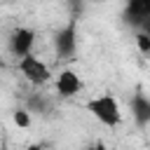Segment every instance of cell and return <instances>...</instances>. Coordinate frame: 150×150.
<instances>
[{"instance_id": "obj_1", "label": "cell", "mask_w": 150, "mask_h": 150, "mask_svg": "<svg viewBox=\"0 0 150 150\" xmlns=\"http://www.w3.org/2000/svg\"><path fill=\"white\" fill-rule=\"evenodd\" d=\"M87 110L105 127H117L122 122V110H120V103L112 94H101V96L89 98Z\"/></svg>"}, {"instance_id": "obj_2", "label": "cell", "mask_w": 150, "mask_h": 150, "mask_svg": "<svg viewBox=\"0 0 150 150\" xmlns=\"http://www.w3.org/2000/svg\"><path fill=\"white\" fill-rule=\"evenodd\" d=\"M19 70H21V75H23L30 84H35V87H42V84H47V82L52 80V73H49L47 63H45L40 56H35V54L21 56V59H19Z\"/></svg>"}, {"instance_id": "obj_3", "label": "cell", "mask_w": 150, "mask_h": 150, "mask_svg": "<svg viewBox=\"0 0 150 150\" xmlns=\"http://www.w3.org/2000/svg\"><path fill=\"white\" fill-rule=\"evenodd\" d=\"M33 45H35V30L33 28H16L9 35V52L21 59L26 54H33Z\"/></svg>"}, {"instance_id": "obj_4", "label": "cell", "mask_w": 150, "mask_h": 150, "mask_svg": "<svg viewBox=\"0 0 150 150\" xmlns=\"http://www.w3.org/2000/svg\"><path fill=\"white\" fill-rule=\"evenodd\" d=\"M80 89H82V80H80V75H77L75 70L66 68V70L59 73V77H56V91H59L61 98H70V96H75Z\"/></svg>"}, {"instance_id": "obj_5", "label": "cell", "mask_w": 150, "mask_h": 150, "mask_svg": "<svg viewBox=\"0 0 150 150\" xmlns=\"http://www.w3.org/2000/svg\"><path fill=\"white\" fill-rule=\"evenodd\" d=\"M54 47H56V54L61 59H70L75 54V23H68L66 28H61L56 33Z\"/></svg>"}, {"instance_id": "obj_6", "label": "cell", "mask_w": 150, "mask_h": 150, "mask_svg": "<svg viewBox=\"0 0 150 150\" xmlns=\"http://www.w3.org/2000/svg\"><path fill=\"white\" fill-rule=\"evenodd\" d=\"M150 16V0H127L124 7V19L134 26H143L145 19Z\"/></svg>"}, {"instance_id": "obj_7", "label": "cell", "mask_w": 150, "mask_h": 150, "mask_svg": "<svg viewBox=\"0 0 150 150\" xmlns=\"http://www.w3.org/2000/svg\"><path fill=\"white\" fill-rule=\"evenodd\" d=\"M131 117L138 127H145L150 124V98L143 96V94H136L131 98Z\"/></svg>"}, {"instance_id": "obj_8", "label": "cell", "mask_w": 150, "mask_h": 150, "mask_svg": "<svg viewBox=\"0 0 150 150\" xmlns=\"http://www.w3.org/2000/svg\"><path fill=\"white\" fill-rule=\"evenodd\" d=\"M14 124L21 127V129H28V127H30V115H28V110H23V108L16 110V112H14Z\"/></svg>"}, {"instance_id": "obj_9", "label": "cell", "mask_w": 150, "mask_h": 150, "mask_svg": "<svg viewBox=\"0 0 150 150\" xmlns=\"http://www.w3.org/2000/svg\"><path fill=\"white\" fill-rule=\"evenodd\" d=\"M136 45H138V49H141L143 54H150V35H148V33L138 30V33H136Z\"/></svg>"}, {"instance_id": "obj_10", "label": "cell", "mask_w": 150, "mask_h": 150, "mask_svg": "<svg viewBox=\"0 0 150 150\" xmlns=\"http://www.w3.org/2000/svg\"><path fill=\"white\" fill-rule=\"evenodd\" d=\"M87 150H105V145H103V143H94V145H89Z\"/></svg>"}, {"instance_id": "obj_11", "label": "cell", "mask_w": 150, "mask_h": 150, "mask_svg": "<svg viewBox=\"0 0 150 150\" xmlns=\"http://www.w3.org/2000/svg\"><path fill=\"white\" fill-rule=\"evenodd\" d=\"M28 150H40V145H30V148H28Z\"/></svg>"}]
</instances>
